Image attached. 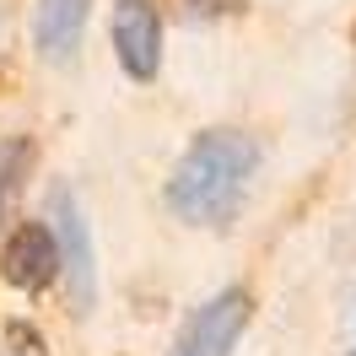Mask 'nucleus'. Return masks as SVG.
I'll list each match as a JSON object with an SVG mask.
<instances>
[{"label":"nucleus","instance_id":"1","mask_svg":"<svg viewBox=\"0 0 356 356\" xmlns=\"http://www.w3.org/2000/svg\"><path fill=\"white\" fill-rule=\"evenodd\" d=\"M254 173H259V140L248 130H227V124L200 130L168 178V211L189 227H227Z\"/></svg>","mask_w":356,"mask_h":356},{"label":"nucleus","instance_id":"2","mask_svg":"<svg viewBox=\"0 0 356 356\" xmlns=\"http://www.w3.org/2000/svg\"><path fill=\"white\" fill-rule=\"evenodd\" d=\"M49 232H54V248H60V281H65L70 308H76V318H87L97 308V248H92V227L81 216V200L65 184L49 189Z\"/></svg>","mask_w":356,"mask_h":356},{"label":"nucleus","instance_id":"3","mask_svg":"<svg viewBox=\"0 0 356 356\" xmlns=\"http://www.w3.org/2000/svg\"><path fill=\"white\" fill-rule=\"evenodd\" d=\"M248 318H254V297L243 286L216 291L211 302H200L184 318V330L173 340V356H232L248 330Z\"/></svg>","mask_w":356,"mask_h":356},{"label":"nucleus","instance_id":"4","mask_svg":"<svg viewBox=\"0 0 356 356\" xmlns=\"http://www.w3.org/2000/svg\"><path fill=\"white\" fill-rule=\"evenodd\" d=\"M113 60L130 81H156L162 70V6L156 0H119L108 17Z\"/></svg>","mask_w":356,"mask_h":356},{"label":"nucleus","instance_id":"5","mask_svg":"<svg viewBox=\"0 0 356 356\" xmlns=\"http://www.w3.org/2000/svg\"><path fill=\"white\" fill-rule=\"evenodd\" d=\"M0 275L11 291H27L38 297L60 281V248H54V232L49 222H17L0 243Z\"/></svg>","mask_w":356,"mask_h":356},{"label":"nucleus","instance_id":"6","mask_svg":"<svg viewBox=\"0 0 356 356\" xmlns=\"http://www.w3.org/2000/svg\"><path fill=\"white\" fill-rule=\"evenodd\" d=\"M92 6L97 0H38V11H33V49H38V60H49V65L76 60Z\"/></svg>","mask_w":356,"mask_h":356},{"label":"nucleus","instance_id":"7","mask_svg":"<svg viewBox=\"0 0 356 356\" xmlns=\"http://www.w3.org/2000/svg\"><path fill=\"white\" fill-rule=\"evenodd\" d=\"M27 168H33V140H27V135L0 140V227L11 222V211H17V195H22Z\"/></svg>","mask_w":356,"mask_h":356},{"label":"nucleus","instance_id":"8","mask_svg":"<svg viewBox=\"0 0 356 356\" xmlns=\"http://www.w3.org/2000/svg\"><path fill=\"white\" fill-rule=\"evenodd\" d=\"M184 22H222V17H243L248 0H162Z\"/></svg>","mask_w":356,"mask_h":356},{"label":"nucleus","instance_id":"9","mask_svg":"<svg viewBox=\"0 0 356 356\" xmlns=\"http://www.w3.org/2000/svg\"><path fill=\"white\" fill-rule=\"evenodd\" d=\"M6 346H11V356H49L44 351V334L33 330V324H22V318L6 324Z\"/></svg>","mask_w":356,"mask_h":356},{"label":"nucleus","instance_id":"10","mask_svg":"<svg viewBox=\"0 0 356 356\" xmlns=\"http://www.w3.org/2000/svg\"><path fill=\"white\" fill-rule=\"evenodd\" d=\"M351 356H356V351H351Z\"/></svg>","mask_w":356,"mask_h":356}]
</instances>
